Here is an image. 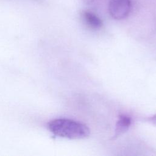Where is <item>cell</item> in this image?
Wrapping results in <instances>:
<instances>
[{
	"instance_id": "cell-1",
	"label": "cell",
	"mask_w": 156,
	"mask_h": 156,
	"mask_svg": "<svg viewBox=\"0 0 156 156\" xmlns=\"http://www.w3.org/2000/svg\"><path fill=\"white\" fill-rule=\"evenodd\" d=\"M48 127L55 135L69 139H82L90 135V129L86 125L69 119H53L48 122Z\"/></svg>"
},
{
	"instance_id": "cell-2",
	"label": "cell",
	"mask_w": 156,
	"mask_h": 156,
	"mask_svg": "<svg viewBox=\"0 0 156 156\" xmlns=\"http://www.w3.org/2000/svg\"><path fill=\"white\" fill-rule=\"evenodd\" d=\"M130 10V0H110L109 2V13L115 20H119L126 18L129 15Z\"/></svg>"
},
{
	"instance_id": "cell-3",
	"label": "cell",
	"mask_w": 156,
	"mask_h": 156,
	"mask_svg": "<svg viewBox=\"0 0 156 156\" xmlns=\"http://www.w3.org/2000/svg\"><path fill=\"white\" fill-rule=\"evenodd\" d=\"M81 17L85 24L91 29H99L102 26V21L94 12L85 10L81 12Z\"/></svg>"
},
{
	"instance_id": "cell-4",
	"label": "cell",
	"mask_w": 156,
	"mask_h": 156,
	"mask_svg": "<svg viewBox=\"0 0 156 156\" xmlns=\"http://www.w3.org/2000/svg\"><path fill=\"white\" fill-rule=\"evenodd\" d=\"M131 122L132 121L130 117L126 115H121L118 117V119L116 124L115 135L113 136V139L116 138L126 132L129 128Z\"/></svg>"
},
{
	"instance_id": "cell-5",
	"label": "cell",
	"mask_w": 156,
	"mask_h": 156,
	"mask_svg": "<svg viewBox=\"0 0 156 156\" xmlns=\"http://www.w3.org/2000/svg\"><path fill=\"white\" fill-rule=\"evenodd\" d=\"M149 121H151L152 123H153L154 124L156 125V115H155L154 116H153L152 117H151L149 119Z\"/></svg>"
},
{
	"instance_id": "cell-6",
	"label": "cell",
	"mask_w": 156,
	"mask_h": 156,
	"mask_svg": "<svg viewBox=\"0 0 156 156\" xmlns=\"http://www.w3.org/2000/svg\"><path fill=\"white\" fill-rule=\"evenodd\" d=\"M86 4H90L94 0H82Z\"/></svg>"
}]
</instances>
